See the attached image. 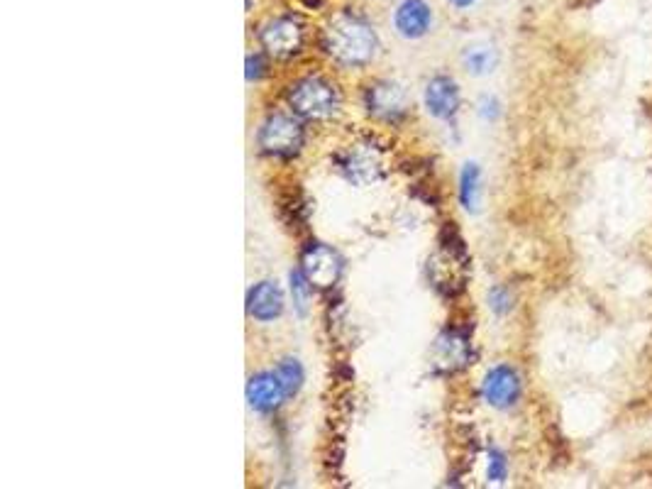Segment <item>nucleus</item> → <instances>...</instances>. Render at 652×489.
Masks as SVG:
<instances>
[{
	"label": "nucleus",
	"mask_w": 652,
	"mask_h": 489,
	"mask_svg": "<svg viewBox=\"0 0 652 489\" xmlns=\"http://www.w3.org/2000/svg\"><path fill=\"white\" fill-rule=\"evenodd\" d=\"M479 115H482L484 120H489V123H494L501 115V103L496 101L494 96H484L482 101H479Z\"/></svg>",
	"instance_id": "obj_20"
},
{
	"label": "nucleus",
	"mask_w": 652,
	"mask_h": 489,
	"mask_svg": "<svg viewBox=\"0 0 652 489\" xmlns=\"http://www.w3.org/2000/svg\"><path fill=\"white\" fill-rule=\"evenodd\" d=\"M323 49L340 67H367L379 49V35L372 20L357 10H337L323 27Z\"/></svg>",
	"instance_id": "obj_1"
},
{
	"label": "nucleus",
	"mask_w": 652,
	"mask_h": 489,
	"mask_svg": "<svg viewBox=\"0 0 652 489\" xmlns=\"http://www.w3.org/2000/svg\"><path fill=\"white\" fill-rule=\"evenodd\" d=\"M486 477H489V482H496V485L506 482L508 460L501 450H489V460H486Z\"/></svg>",
	"instance_id": "obj_18"
},
{
	"label": "nucleus",
	"mask_w": 652,
	"mask_h": 489,
	"mask_svg": "<svg viewBox=\"0 0 652 489\" xmlns=\"http://www.w3.org/2000/svg\"><path fill=\"white\" fill-rule=\"evenodd\" d=\"M284 304V291H281L279 284L269 282V279L254 284L250 294H247V311H250L254 321H274V318H279L284 313Z\"/></svg>",
	"instance_id": "obj_9"
},
{
	"label": "nucleus",
	"mask_w": 652,
	"mask_h": 489,
	"mask_svg": "<svg viewBox=\"0 0 652 489\" xmlns=\"http://www.w3.org/2000/svg\"><path fill=\"white\" fill-rule=\"evenodd\" d=\"M340 169L347 174V179L355 181V184H367V181L377 179L379 162L374 157H369L367 152L355 150L342 157Z\"/></svg>",
	"instance_id": "obj_12"
},
{
	"label": "nucleus",
	"mask_w": 652,
	"mask_h": 489,
	"mask_svg": "<svg viewBox=\"0 0 652 489\" xmlns=\"http://www.w3.org/2000/svg\"><path fill=\"white\" fill-rule=\"evenodd\" d=\"M257 142L262 152L272 157H291L301 150L303 128L296 118L286 113L269 115L257 133Z\"/></svg>",
	"instance_id": "obj_4"
},
{
	"label": "nucleus",
	"mask_w": 652,
	"mask_h": 489,
	"mask_svg": "<svg viewBox=\"0 0 652 489\" xmlns=\"http://www.w3.org/2000/svg\"><path fill=\"white\" fill-rule=\"evenodd\" d=\"M274 375L279 377L286 399L296 397L298 389L303 387V379H306V375H303V365L296 360V357H286V360H281L279 365H276Z\"/></svg>",
	"instance_id": "obj_16"
},
{
	"label": "nucleus",
	"mask_w": 652,
	"mask_h": 489,
	"mask_svg": "<svg viewBox=\"0 0 652 489\" xmlns=\"http://www.w3.org/2000/svg\"><path fill=\"white\" fill-rule=\"evenodd\" d=\"M435 353H438V360L442 362V365H447L450 370H455V367L467 365L469 343H467V338L460 333H445L438 340V345H435Z\"/></svg>",
	"instance_id": "obj_13"
},
{
	"label": "nucleus",
	"mask_w": 652,
	"mask_h": 489,
	"mask_svg": "<svg viewBox=\"0 0 652 489\" xmlns=\"http://www.w3.org/2000/svg\"><path fill=\"white\" fill-rule=\"evenodd\" d=\"M289 103L296 115L308 120H325L333 118L340 106L335 86L330 81L320 79V76H306V79L296 81L289 91Z\"/></svg>",
	"instance_id": "obj_2"
},
{
	"label": "nucleus",
	"mask_w": 652,
	"mask_h": 489,
	"mask_svg": "<svg viewBox=\"0 0 652 489\" xmlns=\"http://www.w3.org/2000/svg\"><path fill=\"white\" fill-rule=\"evenodd\" d=\"M460 201L472 213L479 208V201H482V169H479V164H464L460 174Z\"/></svg>",
	"instance_id": "obj_14"
},
{
	"label": "nucleus",
	"mask_w": 652,
	"mask_h": 489,
	"mask_svg": "<svg viewBox=\"0 0 652 489\" xmlns=\"http://www.w3.org/2000/svg\"><path fill=\"white\" fill-rule=\"evenodd\" d=\"M367 108L369 113L384 120H396L406 113V93L399 84L391 81H379V84L367 89Z\"/></svg>",
	"instance_id": "obj_10"
},
{
	"label": "nucleus",
	"mask_w": 652,
	"mask_h": 489,
	"mask_svg": "<svg viewBox=\"0 0 652 489\" xmlns=\"http://www.w3.org/2000/svg\"><path fill=\"white\" fill-rule=\"evenodd\" d=\"M264 69H267V62L262 54H247V81L262 79Z\"/></svg>",
	"instance_id": "obj_21"
},
{
	"label": "nucleus",
	"mask_w": 652,
	"mask_h": 489,
	"mask_svg": "<svg viewBox=\"0 0 652 489\" xmlns=\"http://www.w3.org/2000/svg\"><path fill=\"white\" fill-rule=\"evenodd\" d=\"M482 394L486 404H491L494 409H508L521 397V377L508 365L494 367V370L486 372Z\"/></svg>",
	"instance_id": "obj_7"
},
{
	"label": "nucleus",
	"mask_w": 652,
	"mask_h": 489,
	"mask_svg": "<svg viewBox=\"0 0 652 489\" xmlns=\"http://www.w3.org/2000/svg\"><path fill=\"white\" fill-rule=\"evenodd\" d=\"M489 306H491V311L499 313V316H504V313L511 311V306H513L511 291H508L506 287H494V289H491L489 291Z\"/></svg>",
	"instance_id": "obj_19"
},
{
	"label": "nucleus",
	"mask_w": 652,
	"mask_h": 489,
	"mask_svg": "<svg viewBox=\"0 0 652 489\" xmlns=\"http://www.w3.org/2000/svg\"><path fill=\"white\" fill-rule=\"evenodd\" d=\"M445 3L455 10H469L477 5V0H445Z\"/></svg>",
	"instance_id": "obj_22"
},
{
	"label": "nucleus",
	"mask_w": 652,
	"mask_h": 489,
	"mask_svg": "<svg viewBox=\"0 0 652 489\" xmlns=\"http://www.w3.org/2000/svg\"><path fill=\"white\" fill-rule=\"evenodd\" d=\"M462 64H464V69L474 76L489 74V71H494V67H496L494 47H486V45L467 47L462 54Z\"/></svg>",
	"instance_id": "obj_15"
},
{
	"label": "nucleus",
	"mask_w": 652,
	"mask_h": 489,
	"mask_svg": "<svg viewBox=\"0 0 652 489\" xmlns=\"http://www.w3.org/2000/svg\"><path fill=\"white\" fill-rule=\"evenodd\" d=\"M301 272L311 284L320 289H328L340 279L342 260L337 257L333 247L323 243H311L301 255Z\"/></svg>",
	"instance_id": "obj_6"
},
{
	"label": "nucleus",
	"mask_w": 652,
	"mask_h": 489,
	"mask_svg": "<svg viewBox=\"0 0 652 489\" xmlns=\"http://www.w3.org/2000/svg\"><path fill=\"white\" fill-rule=\"evenodd\" d=\"M311 287L313 284L308 282L306 274L301 272V269H296V272L289 274V291H291V299H294V309L298 316H306L308 313V299H311Z\"/></svg>",
	"instance_id": "obj_17"
},
{
	"label": "nucleus",
	"mask_w": 652,
	"mask_h": 489,
	"mask_svg": "<svg viewBox=\"0 0 652 489\" xmlns=\"http://www.w3.org/2000/svg\"><path fill=\"white\" fill-rule=\"evenodd\" d=\"M281 399H286V394L274 372H259L247 382V401L259 414H272L279 409Z\"/></svg>",
	"instance_id": "obj_11"
},
{
	"label": "nucleus",
	"mask_w": 652,
	"mask_h": 489,
	"mask_svg": "<svg viewBox=\"0 0 652 489\" xmlns=\"http://www.w3.org/2000/svg\"><path fill=\"white\" fill-rule=\"evenodd\" d=\"M433 23L435 13L428 0H399L391 10V25L403 40H423Z\"/></svg>",
	"instance_id": "obj_5"
},
{
	"label": "nucleus",
	"mask_w": 652,
	"mask_h": 489,
	"mask_svg": "<svg viewBox=\"0 0 652 489\" xmlns=\"http://www.w3.org/2000/svg\"><path fill=\"white\" fill-rule=\"evenodd\" d=\"M306 40V27L296 15H274L259 27V45L274 59H289L301 52Z\"/></svg>",
	"instance_id": "obj_3"
},
{
	"label": "nucleus",
	"mask_w": 652,
	"mask_h": 489,
	"mask_svg": "<svg viewBox=\"0 0 652 489\" xmlns=\"http://www.w3.org/2000/svg\"><path fill=\"white\" fill-rule=\"evenodd\" d=\"M425 111L438 120H452L460 111V89L450 76H435L423 93Z\"/></svg>",
	"instance_id": "obj_8"
}]
</instances>
